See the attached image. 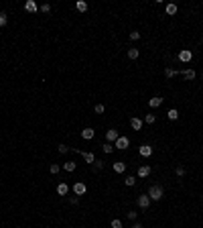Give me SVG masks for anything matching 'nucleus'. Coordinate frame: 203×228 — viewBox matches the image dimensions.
Returning a JSON list of instances; mask_svg holds the SVG:
<instances>
[{
	"label": "nucleus",
	"mask_w": 203,
	"mask_h": 228,
	"mask_svg": "<svg viewBox=\"0 0 203 228\" xmlns=\"http://www.w3.org/2000/svg\"><path fill=\"white\" fill-rule=\"evenodd\" d=\"M163 196H164L163 185H150V189H148V198H150V202H159V200H163Z\"/></svg>",
	"instance_id": "obj_1"
},
{
	"label": "nucleus",
	"mask_w": 203,
	"mask_h": 228,
	"mask_svg": "<svg viewBox=\"0 0 203 228\" xmlns=\"http://www.w3.org/2000/svg\"><path fill=\"white\" fill-rule=\"evenodd\" d=\"M114 147H116V149H120V151L128 149V147H130V139H128V136H118L116 143H114Z\"/></svg>",
	"instance_id": "obj_2"
},
{
	"label": "nucleus",
	"mask_w": 203,
	"mask_h": 228,
	"mask_svg": "<svg viewBox=\"0 0 203 228\" xmlns=\"http://www.w3.org/2000/svg\"><path fill=\"white\" fill-rule=\"evenodd\" d=\"M136 204L140 206L142 210H146L150 206V198H148V194H142V196H138V200H136Z\"/></svg>",
	"instance_id": "obj_3"
},
{
	"label": "nucleus",
	"mask_w": 203,
	"mask_h": 228,
	"mask_svg": "<svg viewBox=\"0 0 203 228\" xmlns=\"http://www.w3.org/2000/svg\"><path fill=\"white\" fill-rule=\"evenodd\" d=\"M177 59H179V61H183V63H189L191 59H193V53H191L189 49H183V51L177 55Z\"/></svg>",
	"instance_id": "obj_4"
},
{
	"label": "nucleus",
	"mask_w": 203,
	"mask_h": 228,
	"mask_svg": "<svg viewBox=\"0 0 203 228\" xmlns=\"http://www.w3.org/2000/svg\"><path fill=\"white\" fill-rule=\"evenodd\" d=\"M85 191H87V187H85V183H83V181L73 183V194H75V196H83Z\"/></svg>",
	"instance_id": "obj_5"
},
{
	"label": "nucleus",
	"mask_w": 203,
	"mask_h": 228,
	"mask_svg": "<svg viewBox=\"0 0 203 228\" xmlns=\"http://www.w3.org/2000/svg\"><path fill=\"white\" fill-rule=\"evenodd\" d=\"M112 169L116 171V173H124V171H126V163H124V161H116V163H112Z\"/></svg>",
	"instance_id": "obj_6"
},
{
	"label": "nucleus",
	"mask_w": 203,
	"mask_h": 228,
	"mask_svg": "<svg viewBox=\"0 0 203 228\" xmlns=\"http://www.w3.org/2000/svg\"><path fill=\"white\" fill-rule=\"evenodd\" d=\"M93 135H96L93 128H83V131H81V139H85V141H92Z\"/></svg>",
	"instance_id": "obj_7"
},
{
	"label": "nucleus",
	"mask_w": 203,
	"mask_h": 228,
	"mask_svg": "<svg viewBox=\"0 0 203 228\" xmlns=\"http://www.w3.org/2000/svg\"><path fill=\"white\" fill-rule=\"evenodd\" d=\"M106 139H108V143H116V139H118V131H116V128H110V131L106 132Z\"/></svg>",
	"instance_id": "obj_8"
},
{
	"label": "nucleus",
	"mask_w": 203,
	"mask_h": 228,
	"mask_svg": "<svg viewBox=\"0 0 203 228\" xmlns=\"http://www.w3.org/2000/svg\"><path fill=\"white\" fill-rule=\"evenodd\" d=\"M24 10H27V12H37V2H35V0H27V2H24Z\"/></svg>",
	"instance_id": "obj_9"
},
{
	"label": "nucleus",
	"mask_w": 203,
	"mask_h": 228,
	"mask_svg": "<svg viewBox=\"0 0 203 228\" xmlns=\"http://www.w3.org/2000/svg\"><path fill=\"white\" fill-rule=\"evenodd\" d=\"M150 175V167L148 165H140L138 167V177H148Z\"/></svg>",
	"instance_id": "obj_10"
},
{
	"label": "nucleus",
	"mask_w": 203,
	"mask_h": 228,
	"mask_svg": "<svg viewBox=\"0 0 203 228\" xmlns=\"http://www.w3.org/2000/svg\"><path fill=\"white\" fill-rule=\"evenodd\" d=\"M181 75H183V78L187 80V82H191V80H195V75H197V73H195V69H185V71L181 73Z\"/></svg>",
	"instance_id": "obj_11"
},
{
	"label": "nucleus",
	"mask_w": 203,
	"mask_h": 228,
	"mask_svg": "<svg viewBox=\"0 0 203 228\" xmlns=\"http://www.w3.org/2000/svg\"><path fill=\"white\" fill-rule=\"evenodd\" d=\"M148 104H150V108H159L160 104H163V98H160V96L150 98V100H148Z\"/></svg>",
	"instance_id": "obj_12"
},
{
	"label": "nucleus",
	"mask_w": 203,
	"mask_h": 228,
	"mask_svg": "<svg viewBox=\"0 0 203 228\" xmlns=\"http://www.w3.org/2000/svg\"><path fill=\"white\" fill-rule=\"evenodd\" d=\"M57 194L59 196H67L69 194V185L67 183H59L57 185Z\"/></svg>",
	"instance_id": "obj_13"
},
{
	"label": "nucleus",
	"mask_w": 203,
	"mask_h": 228,
	"mask_svg": "<svg viewBox=\"0 0 203 228\" xmlns=\"http://www.w3.org/2000/svg\"><path fill=\"white\" fill-rule=\"evenodd\" d=\"M140 155L142 157H150V155H152V147H150V145H142L140 147Z\"/></svg>",
	"instance_id": "obj_14"
},
{
	"label": "nucleus",
	"mask_w": 203,
	"mask_h": 228,
	"mask_svg": "<svg viewBox=\"0 0 203 228\" xmlns=\"http://www.w3.org/2000/svg\"><path fill=\"white\" fill-rule=\"evenodd\" d=\"M130 126H132V128H134V131H140V128H142V120H140V118H132V120H130Z\"/></svg>",
	"instance_id": "obj_15"
},
{
	"label": "nucleus",
	"mask_w": 203,
	"mask_h": 228,
	"mask_svg": "<svg viewBox=\"0 0 203 228\" xmlns=\"http://www.w3.org/2000/svg\"><path fill=\"white\" fill-rule=\"evenodd\" d=\"M167 116H169V120H177V118H179V110H177V108H171V110L167 112Z\"/></svg>",
	"instance_id": "obj_16"
},
{
	"label": "nucleus",
	"mask_w": 203,
	"mask_h": 228,
	"mask_svg": "<svg viewBox=\"0 0 203 228\" xmlns=\"http://www.w3.org/2000/svg\"><path fill=\"white\" fill-rule=\"evenodd\" d=\"M79 153H81V157L85 159V163H93V161H96V157H93L92 153H85V151H79Z\"/></svg>",
	"instance_id": "obj_17"
},
{
	"label": "nucleus",
	"mask_w": 203,
	"mask_h": 228,
	"mask_svg": "<svg viewBox=\"0 0 203 228\" xmlns=\"http://www.w3.org/2000/svg\"><path fill=\"white\" fill-rule=\"evenodd\" d=\"M167 15H177V4H173V2H169V4H167Z\"/></svg>",
	"instance_id": "obj_18"
},
{
	"label": "nucleus",
	"mask_w": 203,
	"mask_h": 228,
	"mask_svg": "<svg viewBox=\"0 0 203 228\" xmlns=\"http://www.w3.org/2000/svg\"><path fill=\"white\" fill-rule=\"evenodd\" d=\"M138 55H140V51H138L136 47L128 49V57H130V59H138Z\"/></svg>",
	"instance_id": "obj_19"
},
{
	"label": "nucleus",
	"mask_w": 203,
	"mask_h": 228,
	"mask_svg": "<svg viewBox=\"0 0 203 228\" xmlns=\"http://www.w3.org/2000/svg\"><path fill=\"white\" fill-rule=\"evenodd\" d=\"M75 8H77L79 12H85V10H87V2H83V0H77V4H75Z\"/></svg>",
	"instance_id": "obj_20"
},
{
	"label": "nucleus",
	"mask_w": 203,
	"mask_h": 228,
	"mask_svg": "<svg viewBox=\"0 0 203 228\" xmlns=\"http://www.w3.org/2000/svg\"><path fill=\"white\" fill-rule=\"evenodd\" d=\"M63 169L67 171V173L69 171H75V163H73V161H67V163H63Z\"/></svg>",
	"instance_id": "obj_21"
},
{
	"label": "nucleus",
	"mask_w": 203,
	"mask_h": 228,
	"mask_svg": "<svg viewBox=\"0 0 203 228\" xmlns=\"http://www.w3.org/2000/svg\"><path fill=\"white\" fill-rule=\"evenodd\" d=\"M177 73H179V71H177V69H173V67H167V69H164V75H167V78H175Z\"/></svg>",
	"instance_id": "obj_22"
},
{
	"label": "nucleus",
	"mask_w": 203,
	"mask_h": 228,
	"mask_svg": "<svg viewBox=\"0 0 203 228\" xmlns=\"http://www.w3.org/2000/svg\"><path fill=\"white\" fill-rule=\"evenodd\" d=\"M102 149H104V153H108V155H110L112 151H114V145H112V143H104V145H102Z\"/></svg>",
	"instance_id": "obj_23"
},
{
	"label": "nucleus",
	"mask_w": 203,
	"mask_h": 228,
	"mask_svg": "<svg viewBox=\"0 0 203 228\" xmlns=\"http://www.w3.org/2000/svg\"><path fill=\"white\" fill-rule=\"evenodd\" d=\"M49 171H51V173H53V175H57L59 171H61V165H57V163H51V167H49Z\"/></svg>",
	"instance_id": "obj_24"
},
{
	"label": "nucleus",
	"mask_w": 203,
	"mask_h": 228,
	"mask_svg": "<svg viewBox=\"0 0 203 228\" xmlns=\"http://www.w3.org/2000/svg\"><path fill=\"white\" fill-rule=\"evenodd\" d=\"M6 23H8V16H6V12H2V10H0V27H4Z\"/></svg>",
	"instance_id": "obj_25"
},
{
	"label": "nucleus",
	"mask_w": 203,
	"mask_h": 228,
	"mask_svg": "<svg viewBox=\"0 0 203 228\" xmlns=\"http://www.w3.org/2000/svg\"><path fill=\"white\" fill-rule=\"evenodd\" d=\"M155 120H156V116H155V114H146V116H144V122H146V124H152Z\"/></svg>",
	"instance_id": "obj_26"
},
{
	"label": "nucleus",
	"mask_w": 203,
	"mask_h": 228,
	"mask_svg": "<svg viewBox=\"0 0 203 228\" xmlns=\"http://www.w3.org/2000/svg\"><path fill=\"white\" fill-rule=\"evenodd\" d=\"M104 169V161H93V171Z\"/></svg>",
	"instance_id": "obj_27"
},
{
	"label": "nucleus",
	"mask_w": 203,
	"mask_h": 228,
	"mask_svg": "<svg viewBox=\"0 0 203 228\" xmlns=\"http://www.w3.org/2000/svg\"><path fill=\"white\" fill-rule=\"evenodd\" d=\"M124 183H126V185H134V183H136L134 175H128V177H126V179H124Z\"/></svg>",
	"instance_id": "obj_28"
},
{
	"label": "nucleus",
	"mask_w": 203,
	"mask_h": 228,
	"mask_svg": "<svg viewBox=\"0 0 203 228\" xmlns=\"http://www.w3.org/2000/svg\"><path fill=\"white\" fill-rule=\"evenodd\" d=\"M128 37H130L132 41H138V39H140V33H138V31H132V33L128 35Z\"/></svg>",
	"instance_id": "obj_29"
},
{
	"label": "nucleus",
	"mask_w": 203,
	"mask_h": 228,
	"mask_svg": "<svg viewBox=\"0 0 203 228\" xmlns=\"http://www.w3.org/2000/svg\"><path fill=\"white\" fill-rule=\"evenodd\" d=\"M69 204L77 206V204H79V196H71V198H69Z\"/></svg>",
	"instance_id": "obj_30"
},
{
	"label": "nucleus",
	"mask_w": 203,
	"mask_h": 228,
	"mask_svg": "<svg viewBox=\"0 0 203 228\" xmlns=\"http://www.w3.org/2000/svg\"><path fill=\"white\" fill-rule=\"evenodd\" d=\"M96 112H97V114H104V112H106V106H104V104H97V106H96Z\"/></svg>",
	"instance_id": "obj_31"
},
{
	"label": "nucleus",
	"mask_w": 203,
	"mask_h": 228,
	"mask_svg": "<svg viewBox=\"0 0 203 228\" xmlns=\"http://www.w3.org/2000/svg\"><path fill=\"white\" fill-rule=\"evenodd\" d=\"M175 173H177V175H179V177H183V175H185V167H177V169H175Z\"/></svg>",
	"instance_id": "obj_32"
},
{
	"label": "nucleus",
	"mask_w": 203,
	"mask_h": 228,
	"mask_svg": "<svg viewBox=\"0 0 203 228\" xmlns=\"http://www.w3.org/2000/svg\"><path fill=\"white\" fill-rule=\"evenodd\" d=\"M112 228H122V222H120V220H112Z\"/></svg>",
	"instance_id": "obj_33"
},
{
	"label": "nucleus",
	"mask_w": 203,
	"mask_h": 228,
	"mask_svg": "<svg viewBox=\"0 0 203 228\" xmlns=\"http://www.w3.org/2000/svg\"><path fill=\"white\" fill-rule=\"evenodd\" d=\"M136 214H138V212H134V210H132V212H128L126 216H128V218H130L132 222H134V220H136Z\"/></svg>",
	"instance_id": "obj_34"
},
{
	"label": "nucleus",
	"mask_w": 203,
	"mask_h": 228,
	"mask_svg": "<svg viewBox=\"0 0 203 228\" xmlns=\"http://www.w3.org/2000/svg\"><path fill=\"white\" fill-rule=\"evenodd\" d=\"M41 12H51V4H43L41 6Z\"/></svg>",
	"instance_id": "obj_35"
},
{
	"label": "nucleus",
	"mask_w": 203,
	"mask_h": 228,
	"mask_svg": "<svg viewBox=\"0 0 203 228\" xmlns=\"http://www.w3.org/2000/svg\"><path fill=\"white\" fill-rule=\"evenodd\" d=\"M67 151H69L67 145H59V153H67Z\"/></svg>",
	"instance_id": "obj_36"
},
{
	"label": "nucleus",
	"mask_w": 203,
	"mask_h": 228,
	"mask_svg": "<svg viewBox=\"0 0 203 228\" xmlns=\"http://www.w3.org/2000/svg\"><path fill=\"white\" fill-rule=\"evenodd\" d=\"M132 228H144V226H142V224H138V222H136V224H132Z\"/></svg>",
	"instance_id": "obj_37"
},
{
	"label": "nucleus",
	"mask_w": 203,
	"mask_h": 228,
	"mask_svg": "<svg viewBox=\"0 0 203 228\" xmlns=\"http://www.w3.org/2000/svg\"><path fill=\"white\" fill-rule=\"evenodd\" d=\"M201 78H203V71H201Z\"/></svg>",
	"instance_id": "obj_38"
}]
</instances>
